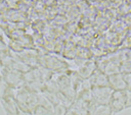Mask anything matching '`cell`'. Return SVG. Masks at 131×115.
<instances>
[{
	"instance_id": "1",
	"label": "cell",
	"mask_w": 131,
	"mask_h": 115,
	"mask_svg": "<svg viewBox=\"0 0 131 115\" xmlns=\"http://www.w3.org/2000/svg\"><path fill=\"white\" fill-rule=\"evenodd\" d=\"M1 75L4 78V80L13 89H21L26 84L25 80V73L19 72L17 70L7 68V67H2L1 68Z\"/></svg>"
},
{
	"instance_id": "2",
	"label": "cell",
	"mask_w": 131,
	"mask_h": 115,
	"mask_svg": "<svg viewBox=\"0 0 131 115\" xmlns=\"http://www.w3.org/2000/svg\"><path fill=\"white\" fill-rule=\"evenodd\" d=\"M126 99H127V89L113 91L108 106L113 113H119L126 109Z\"/></svg>"
},
{
	"instance_id": "3",
	"label": "cell",
	"mask_w": 131,
	"mask_h": 115,
	"mask_svg": "<svg viewBox=\"0 0 131 115\" xmlns=\"http://www.w3.org/2000/svg\"><path fill=\"white\" fill-rule=\"evenodd\" d=\"M113 89L110 87H95L91 88V94H92V99L95 103V105H108L112 94H113Z\"/></svg>"
},
{
	"instance_id": "4",
	"label": "cell",
	"mask_w": 131,
	"mask_h": 115,
	"mask_svg": "<svg viewBox=\"0 0 131 115\" xmlns=\"http://www.w3.org/2000/svg\"><path fill=\"white\" fill-rule=\"evenodd\" d=\"M1 106L5 115H18L20 111V107L18 102L15 99V96H8L0 100Z\"/></svg>"
},
{
	"instance_id": "5",
	"label": "cell",
	"mask_w": 131,
	"mask_h": 115,
	"mask_svg": "<svg viewBox=\"0 0 131 115\" xmlns=\"http://www.w3.org/2000/svg\"><path fill=\"white\" fill-rule=\"evenodd\" d=\"M108 87L114 91L117 90H125L127 89L126 82L124 80L123 75H112L108 76Z\"/></svg>"
},
{
	"instance_id": "6",
	"label": "cell",
	"mask_w": 131,
	"mask_h": 115,
	"mask_svg": "<svg viewBox=\"0 0 131 115\" xmlns=\"http://www.w3.org/2000/svg\"><path fill=\"white\" fill-rule=\"evenodd\" d=\"M8 96H15V89L11 88L1 75L0 77V100Z\"/></svg>"
},
{
	"instance_id": "7",
	"label": "cell",
	"mask_w": 131,
	"mask_h": 115,
	"mask_svg": "<svg viewBox=\"0 0 131 115\" xmlns=\"http://www.w3.org/2000/svg\"><path fill=\"white\" fill-rule=\"evenodd\" d=\"M113 111L108 105H95L91 115H113Z\"/></svg>"
},
{
	"instance_id": "8",
	"label": "cell",
	"mask_w": 131,
	"mask_h": 115,
	"mask_svg": "<svg viewBox=\"0 0 131 115\" xmlns=\"http://www.w3.org/2000/svg\"><path fill=\"white\" fill-rule=\"evenodd\" d=\"M69 106L63 104V103H58L53 106V115H66L68 113Z\"/></svg>"
},
{
	"instance_id": "9",
	"label": "cell",
	"mask_w": 131,
	"mask_h": 115,
	"mask_svg": "<svg viewBox=\"0 0 131 115\" xmlns=\"http://www.w3.org/2000/svg\"><path fill=\"white\" fill-rule=\"evenodd\" d=\"M131 107V90L127 89V99H126V109Z\"/></svg>"
},
{
	"instance_id": "10",
	"label": "cell",
	"mask_w": 131,
	"mask_h": 115,
	"mask_svg": "<svg viewBox=\"0 0 131 115\" xmlns=\"http://www.w3.org/2000/svg\"><path fill=\"white\" fill-rule=\"evenodd\" d=\"M18 115H33V113L28 112V111H24V110H21V109H20V111H19V114H18Z\"/></svg>"
},
{
	"instance_id": "11",
	"label": "cell",
	"mask_w": 131,
	"mask_h": 115,
	"mask_svg": "<svg viewBox=\"0 0 131 115\" xmlns=\"http://www.w3.org/2000/svg\"><path fill=\"white\" fill-rule=\"evenodd\" d=\"M0 77H1V71H0Z\"/></svg>"
},
{
	"instance_id": "12",
	"label": "cell",
	"mask_w": 131,
	"mask_h": 115,
	"mask_svg": "<svg viewBox=\"0 0 131 115\" xmlns=\"http://www.w3.org/2000/svg\"><path fill=\"white\" fill-rule=\"evenodd\" d=\"M66 115H69V113H67V114H66Z\"/></svg>"
}]
</instances>
